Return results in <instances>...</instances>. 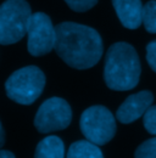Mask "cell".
Wrapping results in <instances>:
<instances>
[{"mask_svg":"<svg viewBox=\"0 0 156 158\" xmlns=\"http://www.w3.org/2000/svg\"><path fill=\"white\" fill-rule=\"evenodd\" d=\"M55 51L63 62L76 69L95 66L102 56V39L92 27L62 22L55 27Z\"/></svg>","mask_w":156,"mask_h":158,"instance_id":"6da1fadb","label":"cell"},{"mask_svg":"<svg viewBox=\"0 0 156 158\" xmlns=\"http://www.w3.org/2000/svg\"><path fill=\"white\" fill-rule=\"evenodd\" d=\"M140 72V61L132 45L119 41L110 46L105 59L104 79L111 90L127 91L136 88Z\"/></svg>","mask_w":156,"mask_h":158,"instance_id":"7a4b0ae2","label":"cell"},{"mask_svg":"<svg viewBox=\"0 0 156 158\" xmlns=\"http://www.w3.org/2000/svg\"><path fill=\"white\" fill-rule=\"evenodd\" d=\"M45 86V76L36 66H27L15 71L5 83L9 99L20 105H32L41 95Z\"/></svg>","mask_w":156,"mask_h":158,"instance_id":"3957f363","label":"cell"},{"mask_svg":"<svg viewBox=\"0 0 156 158\" xmlns=\"http://www.w3.org/2000/svg\"><path fill=\"white\" fill-rule=\"evenodd\" d=\"M32 16L31 6L26 0H6L0 5V44H15L27 34Z\"/></svg>","mask_w":156,"mask_h":158,"instance_id":"277c9868","label":"cell"},{"mask_svg":"<svg viewBox=\"0 0 156 158\" xmlns=\"http://www.w3.org/2000/svg\"><path fill=\"white\" fill-rule=\"evenodd\" d=\"M82 134L87 140L97 145L110 142L116 134V120L109 108L92 106L87 108L79 120Z\"/></svg>","mask_w":156,"mask_h":158,"instance_id":"5b68a950","label":"cell"},{"mask_svg":"<svg viewBox=\"0 0 156 158\" xmlns=\"http://www.w3.org/2000/svg\"><path fill=\"white\" fill-rule=\"evenodd\" d=\"M72 120V110L66 100L50 98L44 101L34 117V127L39 133L49 134L66 129Z\"/></svg>","mask_w":156,"mask_h":158,"instance_id":"8992f818","label":"cell"},{"mask_svg":"<svg viewBox=\"0 0 156 158\" xmlns=\"http://www.w3.org/2000/svg\"><path fill=\"white\" fill-rule=\"evenodd\" d=\"M27 49L32 56H43L55 48L56 31L53 22L44 12L32 14L27 27Z\"/></svg>","mask_w":156,"mask_h":158,"instance_id":"52a82bcc","label":"cell"},{"mask_svg":"<svg viewBox=\"0 0 156 158\" xmlns=\"http://www.w3.org/2000/svg\"><path fill=\"white\" fill-rule=\"evenodd\" d=\"M153 101L154 96L148 90L129 95L118 107L116 112L117 119L123 124H129L136 122V119L144 116L146 110L153 105Z\"/></svg>","mask_w":156,"mask_h":158,"instance_id":"ba28073f","label":"cell"},{"mask_svg":"<svg viewBox=\"0 0 156 158\" xmlns=\"http://www.w3.org/2000/svg\"><path fill=\"white\" fill-rule=\"evenodd\" d=\"M114 9L123 27L136 29L143 22V5L140 0H112Z\"/></svg>","mask_w":156,"mask_h":158,"instance_id":"9c48e42d","label":"cell"},{"mask_svg":"<svg viewBox=\"0 0 156 158\" xmlns=\"http://www.w3.org/2000/svg\"><path fill=\"white\" fill-rule=\"evenodd\" d=\"M34 158H65V145L58 136L44 138L36 148Z\"/></svg>","mask_w":156,"mask_h":158,"instance_id":"30bf717a","label":"cell"},{"mask_svg":"<svg viewBox=\"0 0 156 158\" xmlns=\"http://www.w3.org/2000/svg\"><path fill=\"white\" fill-rule=\"evenodd\" d=\"M67 158H104V155L97 143L89 140H79L70 146Z\"/></svg>","mask_w":156,"mask_h":158,"instance_id":"8fae6325","label":"cell"},{"mask_svg":"<svg viewBox=\"0 0 156 158\" xmlns=\"http://www.w3.org/2000/svg\"><path fill=\"white\" fill-rule=\"evenodd\" d=\"M143 23L149 33H156V1L150 0L143 6Z\"/></svg>","mask_w":156,"mask_h":158,"instance_id":"7c38bea8","label":"cell"},{"mask_svg":"<svg viewBox=\"0 0 156 158\" xmlns=\"http://www.w3.org/2000/svg\"><path fill=\"white\" fill-rule=\"evenodd\" d=\"M134 158H156V136L143 142L136 148Z\"/></svg>","mask_w":156,"mask_h":158,"instance_id":"4fadbf2b","label":"cell"},{"mask_svg":"<svg viewBox=\"0 0 156 158\" xmlns=\"http://www.w3.org/2000/svg\"><path fill=\"white\" fill-rule=\"evenodd\" d=\"M143 124L146 131L156 136V105H151L143 116Z\"/></svg>","mask_w":156,"mask_h":158,"instance_id":"5bb4252c","label":"cell"},{"mask_svg":"<svg viewBox=\"0 0 156 158\" xmlns=\"http://www.w3.org/2000/svg\"><path fill=\"white\" fill-rule=\"evenodd\" d=\"M71 10L76 12H85L95 6L98 0H65Z\"/></svg>","mask_w":156,"mask_h":158,"instance_id":"9a60e30c","label":"cell"},{"mask_svg":"<svg viewBox=\"0 0 156 158\" xmlns=\"http://www.w3.org/2000/svg\"><path fill=\"white\" fill-rule=\"evenodd\" d=\"M146 61L151 69L156 72V40L149 43L146 46Z\"/></svg>","mask_w":156,"mask_h":158,"instance_id":"2e32d148","label":"cell"},{"mask_svg":"<svg viewBox=\"0 0 156 158\" xmlns=\"http://www.w3.org/2000/svg\"><path fill=\"white\" fill-rule=\"evenodd\" d=\"M0 158H15V155L10 151H6V150H1L0 151Z\"/></svg>","mask_w":156,"mask_h":158,"instance_id":"e0dca14e","label":"cell"},{"mask_svg":"<svg viewBox=\"0 0 156 158\" xmlns=\"http://www.w3.org/2000/svg\"><path fill=\"white\" fill-rule=\"evenodd\" d=\"M4 143H5V131H4L1 122H0V148L4 146Z\"/></svg>","mask_w":156,"mask_h":158,"instance_id":"ac0fdd59","label":"cell"}]
</instances>
